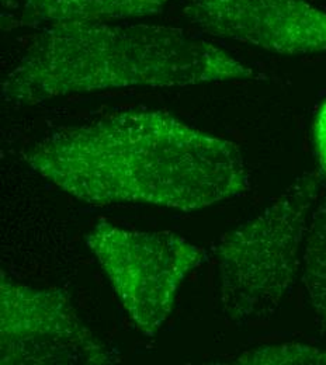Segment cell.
Returning a JSON list of instances; mask_svg holds the SVG:
<instances>
[{
  "instance_id": "6da1fadb",
  "label": "cell",
  "mask_w": 326,
  "mask_h": 365,
  "mask_svg": "<svg viewBox=\"0 0 326 365\" xmlns=\"http://www.w3.org/2000/svg\"><path fill=\"white\" fill-rule=\"evenodd\" d=\"M43 178L88 204L203 210L245 194L239 148L162 111H121L59 128L24 155Z\"/></svg>"
},
{
  "instance_id": "7a4b0ae2",
  "label": "cell",
  "mask_w": 326,
  "mask_h": 365,
  "mask_svg": "<svg viewBox=\"0 0 326 365\" xmlns=\"http://www.w3.org/2000/svg\"><path fill=\"white\" fill-rule=\"evenodd\" d=\"M258 73L183 29L110 21L44 26L6 75L7 103L126 88H178L245 81Z\"/></svg>"
},
{
  "instance_id": "3957f363",
  "label": "cell",
  "mask_w": 326,
  "mask_h": 365,
  "mask_svg": "<svg viewBox=\"0 0 326 365\" xmlns=\"http://www.w3.org/2000/svg\"><path fill=\"white\" fill-rule=\"evenodd\" d=\"M321 179L315 172L292 182L260 215L225 235L218 246V302L236 326L270 319L301 267Z\"/></svg>"
},
{
  "instance_id": "277c9868",
  "label": "cell",
  "mask_w": 326,
  "mask_h": 365,
  "mask_svg": "<svg viewBox=\"0 0 326 365\" xmlns=\"http://www.w3.org/2000/svg\"><path fill=\"white\" fill-rule=\"evenodd\" d=\"M121 305L153 337L172 314L183 278L205 260V250L173 232H140L107 222L86 236Z\"/></svg>"
},
{
  "instance_id": "5b68a950",
  "label": "cell",
  "mask_w": 326,
  "mask_h": 365,
  "mask_svg": "<svg viewBox=\"0 0 326 365\" xmlns=\"http://www.w3.org/2000/svg\"><path fill=\"white\" fill-rule=\"evenodd\" d=\"M0 359L3 365H98L120 361L88 329L71 301L0 273Z\"/></svg>"
},
{
  "instance_id": "8992f818",
  "label": "cell",
  "mask_w": 326,
  "mask_h": 365,
  "mask_svg": "<svg viewBox=\"0 0 326 365\" xmlns=\"http://www.w3.org/2000/svg\"><path fill=\"white\" fill-rule=\"evenodd\" d=\"M187 20L218 38L281 55L326 51V11L308 0H180Z\"/></svg>"
},
{
  "instance_id": "52a82bcc",
  "label": "cell",
  "mask_w": 326,
  "mask_h": 365,
  "mask_svg": "<svg viewBox=\"0 0 326 365\" xmlns=\"http://www.w3.org/2000/svg\"><path fill=\"white\" fill-rule=\"evenodd\" d=\"M169 0H24L13 27L62 21H111L159 13Z\"/></svg>"
},
{
  "instance_id": "ba28073f",
  "label": "cell",
  "mask_w": 326,
  "mask_h": 365,
  "mask_svg": "<svg viewBox=\"0 0 326 365\" xmlns=\"http://www.w3.org/2000/svg\"><path fill=\"white\" fill-rule=\"evenodd\" d=\"M301 267L304 289L315 323L326 334V197L312 212Z\"/></svg>"
},
{
  "instance_id": "9c48e42d",
  "label": "cell",
  "mask_w": 326,
  "mask_h": 365,
  "mask_svg": "<svg viewBox=\"0 0 326 365\" xmlns=\"http://www.w3.org/2000/svg\"><path fill=\"white\" fill-rule=\"evenodd\" d=\"M235 363L248 365H324L326 364V350L298 343L272 344L252 349L240 354Z\"/></svg>"
},
{
  "instance_id": "30bf717a",
  "label": "cell",
  "mask_w": 326,
  "mask_h": 365,
  "mask_svg": "<svg viewBox=\"0 0 326 365\" xmlns=\"http://www.w3.org/2000/svg\"><path fill=\"white\" fill-rule=\"evenodd\" d=\"M314 140H315V148L318 152L321 166L326 173V98L325 101L321 104L315 117Z\"/></svg>"
},
{
  "instance_id": "8fae6325",
  "label": "cell",
  "mask_w": 326,
  "mask_h": 365,
  "mask_svg": "<svg viewBox=\"0 0 326 365\" xmlns=\"http://www.w3.org/2000/svg\"><path fill=\"white\" fill-rule=\"evenodd\" d=\"M1 3H3V10L6 11H9V13H11V9H19V10H21V7H23V4H24V0H1Z\"/></svg>"
}]
</instances>
